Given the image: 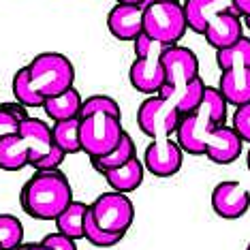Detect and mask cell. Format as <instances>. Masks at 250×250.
Segmentation results:
<instances>
[{
    "label": "cell",
    "instance_id": "cell-1",
    "mask_svg": "<svg viewBox=\"0 0 250 250\" xmlns=\"http://www.w3.org/2000/svg\"><path fill=\"white\" fill-rule=\"evenodd\" d=\"M71 201H73L71 182L60 169L37 171L20 192L21 208L35 220H56V216Z\"/></svg>",
    "mask_w": 250,
    "mask_h": 250
},
{
    "label": "cell",
    "instance_id": "cell-2",
    "mask_svg": "<svg viewBox=\"0 0 250 250\" xmlns=\"http://www.w3.org/2000/svg\"><path fill=\"white\" fill-rule=\"evenodd\" d=\"M227 122V101L218 88L206 86L201 105L192 113L180 118L178 128H175V141L184 152L192 156H203L206 154V139L209 130L220 126Z\"/></svg>",
    "mask_w": 250,
    "mask_h": 250
},
{
    "label": "cell",
    "instance_id": "cell-3",
    "mask_svg": "<svg viewBox=\"0 0 250 250\" xmlns=\"http://www.w3.org/2000/svg\"><path fill=\"white\" fill-rule=\"evenodd\" d=\"M30 83L43 99L56 96L64 90L73 88L75 82V66L64 54L58 52H43L32 58L28 64Z\"/></svg>",
    "mask_w": 250,
    "mask_h": 250
},
{
    "label": "cell",
    "instance_id": "cell-4",
    "mask_svg": "<svg viewBox=\"0 0 250 250\" xmlns=\"http://www.w3.org/2000/svg\"><path fill=\"white\" fill-rule=\"evenodd\" d=\"M184 9L180 0H163L144 7V35L163 45H178L186 35Z\"/></svg>",
    "mask_w": 250,
    "mask_h": 250
},
{
    "label": "cell",
    "instance_id": "cell-5",
    "mask_svg": "<svg viewBox=\"0 0 250 250\" xmlns=\"http://www.w3.org/2000/svg\"><path fill=\"white\" fill-rule=\"evenodd\" d=\"M124 135L120 116L111 113H90L86 118H79V144L82 152L90 158L105 156L120 144Z\"/></svg>",
    "mask_w": 250,
    "mask_h": 250
},
{
    "label": "cell",
    "instance_id": "cell-6",
    "mask_svg": "<svg viewBox=\"0 0 250 250\" xmlns=\"http://www.w3.org/2000/svg\"><path fill=\"white\" fill-rule=\"evenodd\" d=\"M161 64L165 71V86L161 88V96L175 99L195 77H199V58L190 47L169 45L161 56Z\"/></svg>",
    "mask_w": 250,
    "mask_h": 250
},
{
    "label": "cell",
    "instance_id": "cell-7",
    "mask_svg": "<svg viewBox=\"0 0 250 250\" xmlns=\"http://www.w3.org/2000/svg\"><path fill=\"white\" fill-rule=\"evenodd\" d=\"M182 113L173 105L171 99H165L161 94L147 96L137 109V126L150 139L171 137L178 128Z\"/></svg>",
    "mask_w": 250,
    "mask_h": 250
},
{
    "label": "cell",
    "instance_id": "cell-8",
    "mask_svg": "<svg viewBox=\"0 0 250 250\" xmlns=\"http://www.w3.org/2000/svg\"><path fill=\"white\" fill-rule=\"evenodd\" d=\"M90 216L103 231L126 235L135 220V208L124 192L109 190L99 195L90 203Z\"/></svg>",
    "mask_w": 250,
    "mask_h": 250
},
{
    "label": "cell",
    "instance_id": "cell-9",
    "mask_svg": "<svg viewBox=\"0 0 250 250\" xmlns=\"http://www.w3.org/2000/svg\"><path fill=\"white\" fill-rule=\"evenodd\" d=\"M184 150L171 137L152 139L144 152V167L156 178H171L182 169Z\"/></svg>",
    "mask_w": 250,
    "mask_h": 250
},
{
    "label": "cell",
    "instance_id": "cell-10",
    "mask_svg": "<svg viewBox=\"0 0 250 250\" xmlns=\"http://www.w3.org/2000/svg\"><path fill=\"white\" fill-rule=\"evenodd\" d=\"M212 209L225 220H237L250 209V192L240 182L225 180L212 190Z\"/></svg>",
    "mask_w": 250,
    "mask_h": 250
},
{
    "label": "cell",
    "instance_id": "cell-11",
    "mask_svg": "<svg viewBox=\"0 0 250 250\" xmlns=\"http://www.w3.org/2000/svg\"><path fill=\"white\" fill-rule=\"evenodd\" d=\"M242 137L235 133L233 126L220 124L209 130L208 139H206V154L212 163L216 165H231L242 156Z\"/></svg>",
    "mask_w": 250,
    "mask_h": 250
},
{
    "label": "cell",
    "instance_id": "cell-12",
    "mask_svg": "<svg viewBox=\"0 0 250 250\" xmlns=\"http://www.w3.org/2000/svg\"><path fill=\"white\" fill-rule=\"evenodd\" d=\"M203 37H206L209 47H214V49L229 47V45H233L235 41H240V39L244 37L242 15L237 13L233 7L216 13L214 18L209 20Z\"/></svg>",
    "mask_w": 250,
    "mask_h": 250
},
{
    "label": "cell",
    "instance_id": "cell-13",
    "mask_svg": "<svg viewBox=\"0 0 250 250\" xmlns=\"http://www.w3.org/2000/svg\"><path fill=\"white\" fill-rule=\"evenodd\" d=\"M107 28L118 41L133 43L144 32V7L118 2L107 13Z\"/></svg>",
    "mask_w": 250,
    "mask_h": 250
},
{
    "label": "cell",
    "instance_id": "cell-14",
    "mask_svg": "<svg viewBox=\"0 0 250 250\" xmlns=\"http://www.w3.org/2000/svg\"><path fill=\"white\" fill-rule=\"evenodd\" d=\"M130 86L141 94H158L165 86V71L158 56H147V58H135L128 71Z\"/></svg>",
    "mask_w": 250,
    "mask_h": 250
},
{
    "label": "cell",
    "instance_id": "cell-15",
    "mask_svg": "<svg viewBox=\"0 0 250 250\" xmlns=\"http://www.w3.org/2000/svg\"><path fill=\"white\" fill-rule=\"evenodd\" d=\"M32 163H35V147L20 130L0 139V169L2 171H21Z\"/></svg>",
    "mask_w": 250,
    "mask_h": 250
},
{
    "label": "cell",
    "instance_id": "cell-16",
    "mask_svg": "<svg viewBox=\"0 0 250 250\" xmlns=\"http://www.w3.org/2000/svg\"><path fill=\"white\" fill-rule=\"evenodd\" d=\"M233 7L231 0H184L182 9H184V20H186V28L195 35L206 32V28L209 24V20L216 13Z\"/></svg>",
    "mask_w": 250,
    "mask_h": 250
},
{
    "label": "cell",
    "instance_id": "cell-17",
    "mask_svg": "<svg viewBox=\"0 0 250 250\" xmlns=\"http://www.w3.org/2000/svg\"><path fill=\"white\" fill-rule=\"evenodd\" d=\"M101 175L105 178V182L109 184L111 190H118V192L126 195V192L137 190L139 186L144 184L146 167H144V161H139V156H133L128 163H124L122 167L101 171Z\"/></svg>",
    "mask_w": 250,
    "mask_h": 250
},
{
    "label": "cell",
    "instance_id": "cell-18",
    "mask_svg": "<svg viewBox=\"0 0 250 250\" xmlns=\"http://www.w3.org/2000/svg\"><path fill=\"white\" fill-rule=\"evenodd\" d=\"M218 92L223 94L227 105L250 103V69H229L223 71L218 79Z\"/></svg>",
    "mask_w": 250,
    "mask_h": 250
},
{
    "label": "cell",
    "instance_id": "cell-19",
    "mask_svg": "<svg viewBox=\"0 0 250 250\" xmlns=\"http://www.w3.org/2000/svg\"><path fill=\"white\" fill-rule=\"evenodd\" d=\"M82 94L77 88H69L64 92L47 96L43 101V111L52 122L71 120V118H79V109H82Z\"/></svg>",
    "mask_w": 250,
    "mask_h": 250
},
{
    "label": "cell",
    "instance_id": "cell-20",
    "mask_svg": "<svg viewBox=\"0 0 250 250\" xmlns=\"http://www.w3.org/2000/svg\"><path fill=\"white\" fill-rule=\"evenodd\" d=\"M88 203L83 201H73L66 206L62 212L56 216V229L64 235L73 237V240H83V218L88 214Z\"/></svg>",
    "mask_w": 250,
    "mask_h": 250
},
{
    "label": "cell",
    "instance_id": "cell-21",
    "mask_svg": "<svg viewBox=\"0 0 250 250\" xmlns=\"http://www.w3.org/2000/svg\"><path fill=\"white\" fill-rule=\"evenodd\" d=\"M216 64L220 71L250 69V37H242L229 47L216 49Z\"/></svg>",
    "mask_w": 250,
    "mask_h": 250
},
{
    "label": "cell",
    "instance_id": "cell-22",
    "mask_svg": "<svg viewBox=\"0 0 250 250\" xmlns=\"http://www.w3.org/2000/svg\"><path fill=\"white\" fill-rule=\"evenodd\" d=\"M133 156H137V147H135V141L130 139V135L124 130L120 144H118L109 154L105 156H99V158H90L92 167L96 171H107V169H116V167H122L124 163H128Z\"/></svg>",
    "mask_w": 250,
    "mask_h": 250
},
{
    "label": "cell",
    "instance_id": "cell-23",
    "mask_svg": "<svg viewBox=\"0 0 250 250\" xmlns=\"http://www.w3.org/2000/svg\"><path fill=\"white\" fill-rule=\"evenodd\" d=\"M52 139L54 144L69 154H77L82 152V144H79V118H71V120L54 122L52 126Z\"/></svg>",
    "mask_w": 250,
    "mask_h": 250
},
{
    "label": "cell",
    "instance_id": "cell-24",
    "mask_svg": "<svg viewBox=\"0 0 250 250\" xmlns=\"http://www.w3.org/2000/svg\"><path fill=\"white\" fill-rule=\"evenodd\" d=\"M13 96L20 105L24 107H43V96L32 88L30 83V75H28V66H21L20 71H15L13 75V83H11Z\"/></svg>",
    "mask_w": 250,
    "mask_h": 250
},
{
    "label": "cell",
    "instance_id": "cell-25",
    "mask_svg": "<svg viewBox=\"0 0 250 250\" xmlns=\"http://www.w3.org/2000/svg\"><path fill=\"white\" fill-rule=\"evenodd\" d=\"M24 244V225L18 216L0 214V248L15 250Z\"/></svg>",
    "mask_w": 250,
    "mask_h": 250
},
{
    "label": "cell",
    "instance_id": "cell-26",
    "mask_svg": "<svg viewBox=\"0 0 250 250\" xmlns=\"http://www.w3.org/2000/svg\"><path fill=\"white\" fill-rule=\"evenodd\" d=\"M203 94H206V82H203L201 77H195L188 86L173 99V105L178 107V111L182 116H186V113H192L201 105Z\"/></svg>",
    "mask_w": 250,
    "mask_h": 250
},
{
    "label": "cell",
    "instance_id": "cell-27",
    "mask_svg": "<svg viewBox=\"0 0 250 250\" xmlns=\"http://www.w3.org/2000/svg\"><path fill=\"white\" fill-rule=\"evenodd\" d=\"M28 107L15 103H0V139L18 133L21 120L28 118Z\"/></svg>",
    "mask_w": 250,
    "mask_h": 250
},
{
    "label": "cell",
    "instance_id": "cell-28",
    "mask_svg": "<svg viewBox=\"0 0 250 250\" xmlns=\"http://www.w3.org/2000/svg\"><path fill=\"white\" fill-rule=\"evenodd\" d=\"M122 237L124 235H120V233H107L101 229L92 220L90 208H88V214H86V218H83V240L88 244H92L96 248H111V246H116V244H120Z\"/></svg>",
    "mask_w": 250,
    "mask_h": 250
},
{
    "label": "cell",
    "instance_id": "cell-29",
    "mask_svg": "<svg viewBox=\"0 0 250 250\" xmlns=\"http://www.w3.org/2000/svg\"><path fill=\"white\" fill-rule=\"evenodd\" d=\"M90 113H111V116H120V105L116 99L107 94H92L82 101V109L79 118H86Z\"/></svg>",
    "mask_w": 250,
    "mask_h": 250
},
{
    "label": "cell",
    "instance_id": "cell-30",
    "mask_svg": "<svg viewBox=\"0 0 250 250\" xmlns=\"http://www.w3.org/2000/svg\"><path fill=\"white\" fill-rule=\"evenodd\" d=\"M133 47H135V58H147V56H158V58H161L163 52L169 47V45L152 41L150 37H146L144 32H141V35L133 41Z\"/></svg>",
    "mask_w": 250,
    "mask_h": 250
},
{
    "label": "cell",
    "instance_id": "cell-31",
    "mask_svg": "<svg viewBox=\"0 0 250 250\" xmlns=\"http://www.w3.org/2000/svg\"><path fill=\"white\" fill-rule=\"evenodd\" d=\"M64 158H66V154L54 144L49 147L47 154H43L35 165H32V169H35V171H54V169H60V165L64 163Z\"/></svg>",
    "mask_w": 250,
    "mask_h": 250
},
{
    "label": "cell",
    "instance_id": "cell-32",
    "mask_svg": "<svg viewBox=\"0 0 250 250\" xmlns=\"http://www.w3.org/2000/svg\"><path fill=\"white\" fill-rule=\"evenodd\" d=\"M233 128L242 137V141L250 144V103L235 107L233 113Z\"/></svg>",
    "mask_w": 250,
    "mask_h": 250
},
{
    "label": "cell",
    "instance_id": "cell-33",
    "mask_svg": "<svg viewBox=\"0 0 250 250\" xmlns=\"http://www.w3.org/2000/svg\"><path fill=\"white\" fill-rule=\"evenodd\" d=\"M41 244H45L52 250H77V240L64 235V233L56 231V233H47V235L41 240Z\"/></svg>",
    "mask_w": 250,
    "mask_h": 250
},
{
    "label": "cell",
    "instance_id": "cell-34",
    "mask_svg": "<svg viewBox=\"0 0 250 250\" xmlns=\"http://www.w3.org/2000/svg\"><path fill=\"white\" fill-rule=\"evenodd\" d=\"M231 4L242 18H250V0H231Z\"/></svg>",
    "mask_w": 250,
    "mask_h": 250
},
{
    "label": "cell",
    "instance_id": "cell-35",
    "mask_svg": "<svg viewBox=\"0 0 250 250\" xmlns=\"http://www.w3.org/2000/svg\"><path fill=\"white\" fill-rule=\"evenodd\" d=\"M15 250H52V248H47L41 242H35V244H21V246L15 248Z\"/></svg>",
    "mask_w": 250,
    "mask_h": 250
},
{
    "label": "cell",
    "instance_id": "cell-36",
    "mask_svg": "<svg viewBox=\"0 0 250 250\" xmlns=\"http://www.w3.org/2000/svg\"><path fill=\"white\" fill-rule=\"evenodd\" d=\"M116 2H122V4H141L144 0H116Z\"/></svg>",
    "mask_w": 250,
    "mask_h": 250
},
{
    "label": "cell",
    "instance_id": "cell-37",
    "mask_svg": "<svg viewBox=\"0 0 250 250\" xmlns=\"http://www.w3.org/2000/svg\"><path fill=\"white\" fill-rule=\"evenodd\" d=\"M154 2H163V0H144L139 7H147V4H154Z\"/></svg>",
    "mask_w": 250,
    "mask_h": 250
},
{
    "label": "cell",
    "instance_id": "cell-38",
    "mask_svg": "<svg viewBox=\"0 0 250 250\" xmlns=\"http://www.w3.org/2000/svg\"><path fill=\"white\" fill-rule=\"evenodd\" d=\"M244 26H246L248 30H250V18H244Z\"/></svg>",
    "mask_w": 250,
    "mask_h": 250
},
{
    "label": "cell",
    "instance_id": "cell-39",
    "mask_svg": "<svg viewBox=\"0 0 250 250\" xmlns=\"http://www.w3.org/2000/svg\"><path fill=\"white\" fill-rule=\"evenodd\" d=\"M246 250H250V244H248V246H246Z\"/></svg>",
    "mask_w": 250,
    "mask_h": 250
},
{
    "label": "cell",
    "instance_id": "cell-40",
    "mask_svg": "<svg viewBox=\"0 0 250 250\" xmlns=\"http://www.w3.org/2000/svg\"><path fill=\"white\" fill-rule=\"evenodd\" d=\"M0 250H2V248H0Z\"/></svg>",
    "mask_w": 250,
    "mask_h": 250
}]
</instances>
